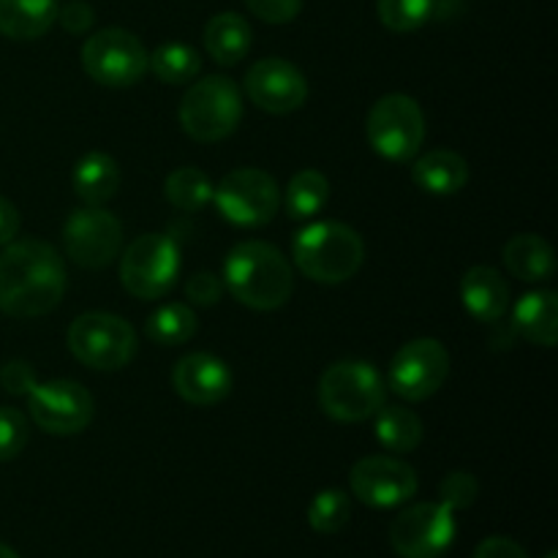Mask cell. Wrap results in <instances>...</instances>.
<instances>
[{
	"label": "cell",
	"mask_w": 558,
	"mask_h": 558,
	"mask_svg": "<svg viewBox=\"0 0 558 558\" xmlns=\"http://www.w3.org/2000/svg\"><path fill=\"white\" fill-rule=\"evenodd\" d=\"M243 96L232 80L221 74L191 82L180 101V125L196 142H221L240 125Z\"/></svg>",
	"instance_id": "5b68a950"
},
{
	"label": "cell",
	"mask_w": 558,
	"mask_h": 558,
	"mask_svg": "<svg viewBox=\"0 0 558 558\" xmlns=\"http://www.w3.org/2000/svg\"><path fill=\"white\" fill-rule=\"evenodd\" d=\"M31 439L27 417L14 407H0V463L14 461Z\"/></svg>",
	"instance_id": "1f68e13d"
},
{
	"label": "cell",
	"mask_w": 558,
	"mask_h": 558,
	"mask_svg": "<svg viewBox=\"0 0 558 558\" xmlns=\"http://www.w3.org/2000/svg\"><path fill=\"white\" fill-rule=\"evenodd\" d=\"M213 202L229 223L254 229L265 227L276 218L278 205H281V189L265 169L240 167L223 174L221 183L213 189Z\"/></svg>",
	"instance_id": "9c48e42d"
},
{
	"label": "cell",
	"mask_w": 558,
	"mask_h": 558,
	"mask_svg": "<svg viewBox=\"0 0 558 558\" xmlns=\"http://www.w3.org/2000/svg\"><path fill=\"white\" fill-rule=\"evenodd\" d=\"M245 93L259 109L270 114L298 112L308 98V82L294 63L283 58H265L245 74Z\"/></svg>",
	"instance_id": "2e32d148"
},
{
	"label": "cell",
	"mask_w": 558,
	"mask_h": 558,
	"mask_svg": "<svg viewBox=\"0 0 558 558\" xmlns=\"http://www.w3.org/2000/svg\"><path fill=\"white\" fill-rule=\"evenodd\" d=\"M292 259L305 278L319 283H343L357 276L365 262V243L341 221H316L300 229Z\"/></svg>",
	"instance_id": "3957f363"
},
{
	"label": "cell",
	"mask_w": 558,
	"mask_h": 558,
	"mask_svg": "<svg viewBox=\"0 0 558 558\" xmlns=\"http://www.w3.org/2000/svg\"><path fill=\"white\" fill-rule=\"evenodd\" d=\"M472 558H529L526 550L510 537H488L477 545Z\"/></svg>",
	"instance_id": "74e56055"
},
{
	"label": "cell",
	"mask_w": 558,
	"mask_h": 558,
	"mask_svg": "<svg viewBox=\"0 0 558 558\" xmlns=\"http://www.w3.org/2000/svg\"><path fill=\"white\" fill-rule=\"evenodd\" d=\"M213 180L196 167H180L163 183V196L169 205L183 213H199L213 199Z\"/></svg>",
	"instance_id": "83f0119b"
},
{
	"label": "cell",
	"mask_w": 558,
	"mask_h": 558,
	"mask_svg": "<svg viewBox=\"0 0 558 558\" xmlns=\"http://www.w3.org/2000/svg\"><path fill=\"white\" fill-rule=\"evenodd\" d=\"M512 327L529 343L554 349L558 341V298L550 289L526 292L512 311Z\"/></svg>",
	"instance_id": "d6986e66"
},
{
	"label": "cell",
	"mask_w": 558,
	"mask_h": 558,
	"mask_svg": "<svg viewBox=\"0 0 558 558\" xmlns=\"http://www.w3.org/2000/svg\"><path fill=\"white\" fill-rule=\"evenodd\" d=\"M147 69L167 85H189L199 76L202 58L189 44H161L147 60Z\"/></svg>",
	"instance_id": "4316f807"
},
{
	"label": "cell",
	"mask_w": 558,
	"mask_h": 558,
	"mask_svg": "<svg viewBox=\"0 0 558 558\" xmlns=\"http://www.w3.org/2000/svg\"><path fill=\"white\" fill-rule=\"evenodd\" d=\"M439 496H441V505L450 507L452 512L469 510L480 496L477 477L469 472H450L445 480H441Z\"/></svg>",
	"instance_id": "d6a6232c"
},
{
	"label": "cell",
	"mask_w": 558,
	"mask_h": 558,
	"mask_svg": "<svg viewBox=\"0 0 558 558\" xmlns=\"http://www.w3.org/2000/svg\"><path fill=\"white\" fill-rule=\"evenodd\" d=\"M223 287L245 308L276 311L292 298L294 270L276 245L245 240L234 245L223 262Z\"/></svg>",
	"instance_id": "7a4b0ae2"
},
{
	"label": "cell",
	"mask_w": 558,
	"mask_h": 558,
	"mask_svg": "<svg viewBox=\"0 0 558 558\" xmlns=\"http://www.w3.org/2000/svg\"><path fill=\"white\" fill-rule=\"evenodd\" d=\"M245 5L267 25H287L303 11V0H245Z\"/></svg>",
	"instance_id": "836d02e7"
},
{
	"label": "cell",
	"mask_w": 558,
	"mask_h": 558,
	"mask_svg": "<svg viewBox=\"0 0 558 558\" xmlns=\"http://www.w3.org/2000/svg\"><path fill=\"white\" fill-rule=\"evenodd\" d=\"M461 303L469 316L483 325H496L510 308V287L494 267H469L461 278Z\"/></svg>",
	"instance_id": "ac0fdd59"
},
{
	"label": "cell",
	"mask_w": 558,
	"mask_h": 558,
	"mask_svg": "<svg viewBox=\"0 0 558 558\" xmlns=\"http://www.w3.org/2000/svg\"><path fill=\"white\" fill-rule=\"evenodd\" d=\"M505 259L510 276H515L523 283H545L554 278L556 272V256L554 248L545 238L539 234H515L507 240L505 245Z\"/></svg>",
	"instance_id": "44dd1931"
},
{
	"label": "cell",
	"mask_w": 558,
	"mask_h": 558,
	"mask_svg": "<svg viewBox=\"0 0 558 558\" xmlns=\"http://www.w3.org/2000/svg\"><path fill=\"white\" fill-rule=\"evenodd\" d=\"M458 534L456 512L441 501L407 507L390 523V545L401 558H441Z\"/></svg>",
	"instance_id": "8fae6325"
},
{
	"label": "cell",
	"mask_w": 558,
	"mask_h": 558,
	"mask_svg": "<svg viewBox=\"0 0 558 558\" xmlns=\"http://www.w3.org/2000/svg\"><path fill=\"white\" fill-rule=\"evenodd\" d=\"M136 330L125 319L104 311H90L71 322L69 349L93 371H120L136 357Z\"/></svg>",
	"instance_id": "8992f818"
},
{
	"label": "cell",
	"mask_w": 558,
	"mask_h": 558,
	"mask_svg": "<svg viewBox=\"0 0 558 558\" xmlns=\"http://www.w3.org/2000/svg\"><path fill=\"white\" fill-rule=\"evenodd\" d=\"M352 521V499L343 490L327 488L311 499L308 526L316 534H338Z\"/></svg>",
	"instance_id": "f546056e"
},
{
	"label": "cell",
	"mask_w": 558,
	"mask_h": 558,
	"mask_svg": "<svg viewBox=\"0 0 558 558\" xmlns=\"http://www.w3.org/2000/svg\"><path fill=\"white\" fill-rule=\"evenodd\" d=\"M120 189V167L109 153L90 150L76 161L74 191L87 207H104Z\"/></svg>",
	"instance_id": "603a6c76"
},
{
	"label": "cell",
	"mask_w": 558,
	"mask_h": 558,
	"mask_svg": "<svg viewBox=\"0 0 558 558\" xmlns=\"http://www.w3.org/2000/svg\"><path fill=\"white\" fill-rule=\"evenodd\" d=\"M58 0H0V33L11 41L41 38L58 22Z\"/></svg>",
	"instance_id": "7402d4cb"
},
{
	"label": "cell",
	"mask_w": 558,
	"mask_h": 558,
	"mask_svg": "<svg viewBox=\"0 0 558 558\" xmlns=\"http://www.w3.org/2000/svg\"><path fill=\"white\" fill-rule=\"evenodd\" d=\"M450 376V354L436 338H414L390 360L387 387L407 401H428Z\"/></svg>",
	"instance_id": "7c38bea8"
},
{
	"label": "cell",
	"mask_w": 558,
	"mask_h": 558,
	"mask_svg": "<svg viewBox=\"0 0 558 558\" xmlns=\"http://www.w3.org/2000/svg\"><path fill=\"white\" fill-rule=\"evenodd\" d=\"M376 441L390 452H412L423 441V420L407 407H381L374 414Z\"/></svg>",
	"instance_id": "d4e9b609"
},
{
	"label": "cell",
	"mask_w": 558,
	"mask_h": 558,
	"mask_svg": "<svg viewBox=\"0 0 558 558\" xmlns=\"http://www.w3.org/2000/svg\"><path fill=\"white\" fill-rule=\"evenodd\" d=\"M25 401L36 428H41L49 436L82 434L96 414L90 392L69 379L36 381Z\"/></svg>",
	"instance_id": "4fadbf2b"
},
{
	"label": "cell",
	"mask_w": 558,
	"mask_h": 558,
	"mask_svg": "<svg viewBox=\"0 0 558 558\" xmlns=\"http://www.w3.org/2000/svg\"><path fill=\"white\" fill-rule=\"evenodd\" d=\"M36 371L25 363V360H11L0 368V387H3L9 396H22L25 398L27 392L36 387Z\"/></svg>",
	"instance_id": "e575fe53"
},
{
	"label": "cell",
	"mask_w": 558,
	"mask_h": 558,
	"mask_svg": "<svg viewBox=\"0 0 558 558\" xmlns=\"http://www.w3.org/2000/svg\"><path fill=\"white\" fill-rule=\"evenodd\" d=\"M365 134L376 156L407 163L417 156L425 142V114L412 96L390 93L371 107Z\"/></svg>",
	"instance_id": "52a82bcc"
},
{
	"label": "cell",
	"mask_w": 558,
	"mask_h": 558,
	"mask_svg": "<svg viewBox=\"0 0 558 558\" xmlns=\"http://www.w3.org/2000/svg\"><path fill=\"white\" fill-rule=\"evenodd\" d=\"M385 376L365 360L332 363L319 379V407L338 423H363L385 407Z\"/></svg>",
	"instance_id": "277c9868"
},
{
	"label": "cell",
	"mask_w": 558,
	"mask_h": 558,
	"mask_svg": "<svg viewBox=\"0 0 558 558\" xmlns=\"http://www.w3.org/2000/svg\"><path fill=\"white\" fill-rule=\"evenodd\" d=\"M545 558H558V554H556V550H550V554H548V556H545Z\"/></svg>",
	"instance_id": "60d3db41"
},
{
	"label": "cell",
	"mask_w": 558,
	"mask_h": 558,
	"mask_svg": "<svg viewBox=\"0 0 558 558\" xmlns=\"http://www.w3.org/2000/svg\"><path fill=\"white\" fill-rule=\"evenodd\" d=\"M58 22L69 33L80 36V33L90 31L93 22H96V14H93L90 5L82 3V0H71V3L60 5V9H58Z\"/></svg>",
	"instance_id": "8d00e7d4"
},
{
	"label": "cell",
	"mask_w": 558,
	"mask_h": 558,
	"mask_svg": "<svg viewBox=\"0 0 558 558\" xmlns=\"http://www.w3.org/2000/svg\"><path fill=\"white\" fill-rule=\"evenodd\" d=\"M16 232H20V210L14 207V202L0 196V245L16 240Z\"/></svg>",
	"instance_id": "f35d334b"
},
{
	"label": "cell",
	"mask_w": 558,
	"mask_h": 558,
	"mask_svg": "<svg viewBox=\"0 0 558 558\" xmlns=\"http://www.w3.org/2000/svg\"><path fill=\"white\" fill-rule=\"evenodd\" d=\"M196 314L185 303H167L158 311H153L147 319L145 332L158 347H180L189 343L196 336Z\"/></svg>",
	"instance_id": "484cf974"
},
{
	"label": "cell",
	"mask_w": 558,
	"mask_h": 558,
	"mask_svg": "<svg viewBox=\"0 0 558 558\" xmlns=\"http://www.w3.org/2000/svg\"><path fill=\"white\" fill-rule=\"evenodd\" d=\"M185 298L194 305H216L223 298V281L213 272H196L185 283Z\"/></svg>",
	"instance_id": "d590c367"
},
{
	"label": "cell",
	"mask_w": 558,
	"mask_h": 558,
	"mask_svg": "<svg viewBox=\"0 0 558 558\" xmlns=\"http://www.w3.org/2000/svg\"><path fill=\"white\" fill-rule=\"evenodd\" d=\"M174 392L194 407H216L232 392L234 376L221 357L210 352L185 354L172 371Z\"/></svg>",
	"instance_id": "e0dca14e"
},
{
	"label": "cell",
	"mask_w": 558,
	"mask_h": 558,
	"mask_svg": "<svg viewBox=\"0 0 558 558\" xmlns=\"http://www.w3.org/2000/svg\"><path fill=\"white\" fill-rule=\"evenodd\" d=\"M0 558H20V554L14 548H9L5 543H0Z\"/></svg>",
	"instance_id": "ab89813d"
},
{
	"label": "cell",
	"mask_w": 558,
	"mask_h": 558,
	"mask_svg": "<svg viewBox=\"0 0 558 558\" xmlns=\"http://www.w3.org/2000/svg\"><path fill=\"white\" fill-rule=\"evenodd\" d=\"M352 494L374 510L401 507L417 494V472L407 461L390 456L360 458L349 472Z\"/></svg>",
	"instance_id": "9a60e30c"
},
{
	"label": "cell",
	"mask_w": 558,
	"mask_h": 558,
	"mask_svg": "<svg viewBox=\"0 0 558 558\" xmlns=\"http://www.w3.org/2000/svg\"><path fill=\"white\" fill-rule=\"evenodd\" d=\"M376 14L387 31L412 33L436 14V0H376Z\"/></svg>",
	"instance_id": "4dcf8cb0"
},
{
	"label": "cell",
	"mask_w": 558,
	"mask_h": 558,
	"mask_svg": "<svg viewBox=\"0 0 558 558\" xmlns=\"http://www.w3.org/2000/svg\"><path fill=\"white\" fill-rule=\"evenodd\" d=\"M412 178L425 194L452 196L469 183V163L461 153L439 147V150H428L414 161Z\"/></svg>",
	"instance_id": "ffe728a7"
},
{
	"label": "cell",
	"mask_w": 558,
	"mask_h": 558,
	"mask_svg": "<svg viewBox=\"0 0 558 558\" xmlns=\"http://www.w3.org/2000/svg\"><path fill=\"white\" fill-rule=\"evenodd\" d=\"M63 248L74 265L101 270L112 265L123 248V223L104 207H82L63 227Z\"/></svg>",
	"instance_id": "5bb4252c"
},
{
	"label": "cell",
	"mask_w": 558,
	"mask_h": 558,
	"mask_svg": "<svg viewBox=\"0 0 558 558\" xmlns=\"http://www.w3.org/2000/svg\"><path fill=\"white\" fill-rule=\"evenodd\" d=\"M254 44V31L248 20L234 11L216 14L205 25V49L218 65H238Z\"/></svg>",
	"instance_id": "cb8c5ba5"
},
{
	"label": "cell",
	"mask_w": 558,
	"mask_h": 558,
	"mask_svg": "<svg viewBox=\"0 0 558 558\" xmlns=\"http://www.w3.org/2000/svg\"><path fill=\"white\" fill-rule=\"evenodd\" d=\"M69 283L63 259L44 240H11L0 254V311L36 319L60 305Z\"/></svg>",
	"instance_id": "6da1fadb"
},
{
	"label": "cell",
	"mask_w": 558,
	"mask_h": 558,
	"mask_svg": "<svg viewBox=\"0 0 558 558\" xmlns=\"http://www.w3.org/2000/svg\"><path fill=\"white\" fill-rule=\"evenodd\" d=\"M178 243L158 232H147L131 240L120 259V283L136 300L163 298L178 281Z\"/></svg>",
	"instance_id": "ba28073f"
},
{
	"label": "cell",
	"mask_w": 558,
	"mask_h": 558,
	"mask_svg": "<svg viewBox=\"0 0 558 558\" xmlns=\"http://www.w3.org/2000/svg\"><path fill=\"white\" fill-rule=\"evenodd\" d=\"M330 199V180L316 169H303L287 185V213L292 218H314Z\"/></svg>",
	"instance_id": "f1b7e54d"
},
{
	"label": "cell",
	"mask_w": 558,
	"mask_h": 558,
	"mask_svg": "<svg viewBox=\"0 0 558 558\" xmlns=\"http://www.w3.org/2000/svg\"><path fill=\"white\" fill-rule=\"evenodd\" d=\"M150 52L145 44L123 27H104L82 47V65L87 76L104 87H131L145 76Z\"/></svg>",
	"instance_id": "30bf717a"
}]
</instances>
